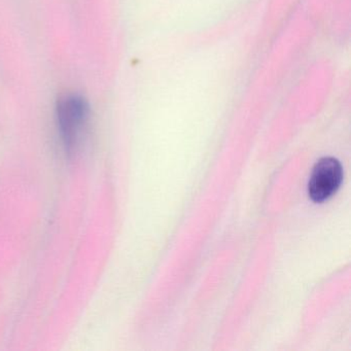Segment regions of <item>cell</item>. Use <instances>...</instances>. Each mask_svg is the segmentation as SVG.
Masks as SVG:
<instances>
[{
	"instance_id": "cell-2",
	"label": "cell",
	"mask_w": 351,
	"mask_h": 351,
	"mask_svg": "<svg viewBox=\"0 0 351 351\" xmlns=\"http://www.w3.org/2000/svg\"><path fill=\"white\" fill-rule=\"evenodd\" d=\"M342 180L340 162L332 157L322 158L312 169L308 182V195L314 202H324L338 191Z\"/></svg>"
},
{
	"instance_id": "cell-1",
	"label": "cell",
	"mask_w": 351,
	"mask_h": 351,
	"mask_svg": "<svg viewBox=\"0 0 351 351\" xmlns=\"http://www.w3.org/2000/svg\"><path fill=\"white\" fill-rule=\"evenodd\" d=\"M56 118L65 152L69 156H75L81 149L89 131V102L75 92L62 94L57 100Z\"/></svg>"
}]
</instances>
